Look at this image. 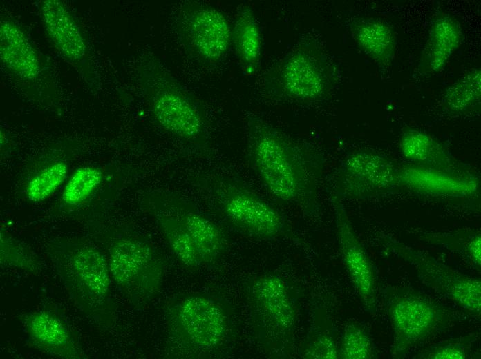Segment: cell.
Instances as JSON below:
<instances>
[{
    "label": "cell",
    "mask_w": 481,
    "mask_h": 359,
    "mask_svg": "<svg viewBox=\"0 0 481 359\" xmlns=\"http://www.w3.org/2000/svg\"><path fill=\"white\" fill-rule=\"evenodd\" d=\"M246 148L249 162L273 197L309 215L317 213L323 161L314 148L254 115L246 121Z\"/></svg>",
    "instance_id": "obj_1"
},
{
    "label": "cell",
    "mask_w": 481,
    "mask_h": 359,
    "mask_svg": "<svg viewBox=\"0 0 481 359\" xmlns=\"http://www.w3.org/2000/svg\"><path fill=\"white\" fill-rule=\"evenodd\" d=\"M48 251L54 269L74 305L100 329L110 328L115 310L106 257L96 247L79 241L57 242Z\"/></svg>",
    "instance_id": "obj_2"
},
{
    "label": "cell",
    "mask_w": 481,
    "mask_h": 359,
    "mask_svg": "<svg viewBox=\"0 0 481 359\" xmlns=\"http://www.w3.org/2000/svg\"><path fill=\"white\" fill-rule=\"evenodd\" d=\"M138 76L158 124L185 145L205 151L209 142L207 122L198 101L153 55L142 57Z\"/></svg>",
    "instance_id": "obj_3"
},
{
    "label": "cell",
    "mask_w": 481,
    "mask_h": 359,
    "mask_svg": "<svg viewBox=\"0 0 481 359\" xmlns=\"http://www.w3.org/2000/svg\"><path fill=\"white\" fill-rule=\"evenodd\" d=\"M337 82L332 59L314 38H305L264 73L263 90L273 101L314 105L327 99Z\"/></svg>",
    "instance_id": "obj_4"
},
{
    "label": "cell",
    "mask_w": 481,
    "mask_h": 359,
    "mask_svg": "<svg viewBox=\"0 0 481 359\" xmlns=\"http://www.w3.org/2000/svg\"><path fill=\"white\" fill-rule=\"evenodd\" d=\"M164 315L171 342L189 354H214L229 340V313L216 296L203 293L176 295L165 304Z\"/></svg>",
    "instance_id": "obj_5"
},
{
    "label": "cell",
    "mask_w": 481,
    "mask_h": 359,
    "mask_svg": "<svg viewBox=\"0 0 481 359\" xmlns=\"http://www.w3.org/2000/svg\"><path fill=\"white\" fill-rule=\"evenodd\" d=\"M382 303L393 330L391 357L402 359L428 339L451 327L458 318L455 311L408 287L380 289Z\"/></svg>",
    "instance_id": "obj_6"
},
{
    "label": "cell",
    "mask_w": 481,
    "mask_h": 359,
    "mask_svg": "<svg viewBox=\"0 0 481 359\" xmlns=\"http://www.w3.org/2000/svg\"><path fill=\"white\" fill-rule=\"evenodd\" d=\"M196 185L238 232L257 240L281 237L290 231L283 213L244 183L217 173L200 174Z\"/></svg>",
    "instance_id": "obj_7"
},
{
    "label": "cell",
    "mask_w": 481,
    "mask_h": 359,
    "mask_svg": "<svg viewBox=\"0 0 481 359\" xmlns=\"http://www.w3.org/2000/svg\"><path fill=\"white\" fill-rule=\"evenodd\" d=\"M245 292L261 345L272 356H288L298 317L291 286L281 275L265 273L250 279Z\"/></svg>",
    "instance_id": "obj_8"
},
{
    "label": "cell",
    "mask_w": 481,
    "mask_h": 359,
    "mask_svg": "<svg viewBox=\"0 0 481 359\" xmlns=\"http://www.w3.org/2000/svg\"><path fill=\"white\" fill-rule=\"evenodd\" d=\"M106 259L112 280L131 305L142 308L159 295L164 261L148 242L135 236L118 237L111 242Z\"/></svg>",
    "instance_id": "obj_9"
},
{
    "label": "cell",
    "mask_w": 481,
    "mask_h": 359,
    "mask_svg": "<svg viewBox=\"0 0 481 359\" xmlns=\"http://www.w3.org/2000/svg\"><path fill=\"white\" fill-rule=\"evenodd\" d=\"M379 243L386 253L411 265L428 287L455 303L469 315L480 318V278L461 273L390 235H381Z\"/></svg>",
    "instance_id": "obj_10"
},
{
    "label": "cell",
    "mask_w": 481,
    "mask_h": 359,
    "mask_svg": "<svg viewBox=\"0 0 481 359\" xmlns=\"http://www.w3.org/2000/svg\"><path fill=\"white\" fill-rule=\"evenodd\" d=\"M175 28L189 56L206 67L220 64L232 45V26L227 17L205 2L181 3L176 14Z\"/></svg>",
    "instance_id": "obj_11"
},
{
    "label": "cell",
    "mask_w": 481,
    "mask_h": 359,
    "mask_svg": "<svg viewBox=\"0 0 481 359\" xmlns=\"http://www.w3.org/2000/svg\"><path fill=\"white\" fill-rule=\"evenodd\" d=\"M401 187L399 167L391 159L372 150L358 149L341 162L335 195L365 200L387 196Z\"/></svg>",
    "instance_id": "obj_12"
},
{
    "label": "cell",
    "mask_w": 481,
    "mask_h": 359,
    "mask_svg": "<svg viewBox=\"0 0 481 359\" xmlns=\"http://www.w3.org/2000/svg\"><path fill=\"white\" fill-rule=\"evenodd\" d=\"M336 233L343 263L364 309L376 313L378 307L377 275L369 255L356 235L341 198L332 199Z\"/></svg>",
    "instance_id": "obj_13"
},
{
    "label": "cell",
    "mask_w": 481,
    "mask_h": 359,
    "mask_svg": "<svg viewBox=\"0 0 481 359\" xmlns=\"http://www.w3.org/2000/svg\"><path fill=\"white\" fill-rule=\"evenodd\" d=\"M29 344L35 349L60 359H85L88 356L66 319L51 309H39L20 317Z\"/></svg>",
    "instance_id": "obj_14"
},
{
    "label": "cell",
    "mask_w": 481,
    "mask_h": 359,
    "mask_svg": "<svg viewBox=\"0 0 481 359\" xmlns=\"http://www.w3.org/2000/svg\"><path fill=\"white\" fill-rule=\"evenodd\" d=\"M39 12L45 32L54 48L87 78L91 75L89 47L73 13L59 0L42 1Z\"/></svg>",
    "instance_id": "obj_15"
},
{
    "label": "cell",
    "mask_w": 481,
    "mask_h": 359,
    "mask_svg": "<svg viewBox=\"0 0 481 359\" xmlns=\"http://www.w3.org/2000/svg\"><path fill=\"white\" fill-rule=\"evenodd\" d=\"M154 202L180 220L205 265L217 262L224 255L227 248L225 233L191 202L169 191L162 193Z\"/></svg>",
    "instance_id": "obj_16"
},
{
    "label": "cell",
    "mask_w": 481,
    "mask_h": 359,
    "mask_svg": "<svg viewBox=\"0 0 481 359\" xmlns=\"http://www.w3.org/2000/svg\"><path fill=\"white\" fill-rule=\"evenodd\" d=\"M401 184L416 193L455 200L473 199L479 182L473 173H451L415 164L399 167Z\"/></svg>",
    "instance_id": "obj_17"
},
{
    "label": "cell",
    "mask_w": 481,
    "mask_h": 359,
    "mask_svg": "<svg viewBox=\"0 0 481 359\" xmlns=\"http://www.w3.org/2000/svg\"><path fill=\"white\" fill-rule=\"evenodd\" d=\"M0 57L3 67L19 83L30 86L41 82L37 52L19 23L4 16L0 21Z\"/></svg>",
    "instance_id": "obj_18"
},
{
    "label": "cell",
    "mask_w": 481,
    "mask_h": 359,
    "mask_svg": "<svg viewBox=\"0 0 481 359\" xmlns=\"http://www.w3.org/2000/svg\"><path fill=\"white\" fill-rule=\"evenodd\" d=\"M464 38L458 21L446 12L433 17L418 65L422 75H435L446 66Z\"/></svg>",
    "instance_id": "obj_19"
},
{
    "label": "cell",
    "mask_w": 481,
    "mask_h": 359,
    "mask_svg": "<svg viewBox=\"0 0 481 359\" xmlns=\"http://www.w3.org/2000/svg\"><path fill=\"white\" fill-rule=\"evenodd\" d=\"M347 26L359 48L378 67H389L395 56L397 37L386 21L373 17H357L348 20Z\"/></svg>",
    "instance_id": "obj_20"
},
{
    "label": "cell",
    "mask_w": 481,
    "mask_h": 359,
    "mask_svg": "<svg viewBox=\"0 0 481 359\" xmlns=\"http://www.w3.org/2000/svg\"><path fill=\"white\" fill-rule=\"evenodd\" d=\"M402 156L413 164L451 173L469 172L451 153L433 135L413 128H406L399 139Z\"/></svg>",
    "instance_id": "obj_21"
},
{
    "label": "cell",
    "mask_w": 481,
    "mask_h": 359,
    "mask_svg": "<svg viewBox=\"0 0 481 359\" xmlns=\"http://www.w3.org/2000/svg\"><path fill=\"white\" fill-rule=\"evenodd\" d=\"M232 45L243 73L252 77L258 71L261 59V34L254 10L240 6L232 26Z\"/></svg>",
    "instance_id": "obj_22"
},
{
    "label": "cell",
    "mask_w": 481,
    "mask_h": 359,
    "mask_svg": "<svg viewBox=\"0 0 481 359\" xmlns=\"http://www.w3.org/2000/svg\"><path fill=\"white\" fill-rule=\"evenodd\" d=\"M151 211L178 261L191 270L205 265L193 239L180 220L155 202Z\"/></svg>",
    "instance_id": "obj_23"
},
{
    "label": "cell",
    "mask_w": 481,
    "mask_h": 359,
    "mask_svg": "<svg viewBox=\"0 0 481 359\" xmlns=\"http://www.w3.org/2000/svg\"><path fill=\"white\" fill-rule=\"evenodd\" d=\"M305 359H339V345L333 323L326 310L316 309L312 324L299 351Z\"/></svg>",
    "instance_id": "obj_24"
},
{
    "label": "cell",
    "mask_w": 481,
    "mask_h": 359,
    "mask_svg": "<svg viewBox=\"0 0 481 359\" xmlns=\"http://www.w3.org/2000/svg\"><path fill=\"white\" fill-rule=\"evenodd\" d=\"M481 101V70H467L444 90L442 102L446 111L466 115L478 110Z\"/></svg>",
    "instance_id": "obj_25"
},
{
    "label": "cell",
    "mask_w": 481,
    "mask_h": 359,
    "mask_svg": "<svg viewBox=\"0 0 481 359\" xmlns=\"http://www.w3.org/2000/svg\"><path fill=\"white\" fill-rule=\"evenodd\" d=\"M423 241L440 246L460 255L477 271L481 269V233L473 229H459L451 231L430 233L422 236Z\"/></svg>",
    "instance_id": "obj_26"
},
{
    "label": "cell",
    "mask_w": 481,
    "mask_h": 359,
    "mask_svg": "<svg viewBox=\"0 0 481 359\" xmlns=\"http://www.w3.org/2000/svg\"><path fill=\"white\" fill-rule=\"evenodd\" d=\"M378 353L368 329L357 322L348 323L339 345V359H375Z\"/></svg>",
    "instance_id": "obj_27"
},
{
    "label": "cell",
    "mask_w": 481,
    "mask_h": 359,
    "mask_svg": "<svg viewBox=\"0 0 481 359\" xmlns=\"http://www.w3.org/2000/svg\"><path fill=\"white\" fill-rule=\"evenodd\" d=\"M477 335L471 333L451 338L429 345L420 351L418 359H469L480 358V354L474 349Z\"/></svg>",
    "instance_id": "obj_28"
},
{
    "label": "cell",
    "mask_w": 481,
    "mask_h": 359,
    "mask_svg": "<svg viewBox=\"0 0 481 359\" xmlns=\"http://www.w3.org/2000/svg\"><path fill=\"white\" fill-rule=\"evenodd\" d=\"M0 264L2 268L17 269L33 275L42 271L41 261L32 251L2 231Z\"/></svg>",
    "instance_id": "obj_29"
},
{
    "label": "cell",
    "mask_w": 481,
    "mask_h": 359,
    "mask_svg": "<svg viewBox=\"0 0 481 359\" xmlns=\"http://www.w3.org/2000/svg\"><path fill=\"white\" fill-rule=\"evenodd\" d=\"M102 179V172L95 168L82 167L77 169L66 186L62 200L73 207L84 202Z\"/></svg>",
    "instance_id": "obj_30"
},
{
    "label": "cell",
    "mask_w": 481,
    "mask_h": 359,
    "mask_svg": "<svg viewBox=\"0 0 481 359\" xmlns=\"http://www.w3.org/2000/svg\"><path fill=\"white\" fill-rule=\"evenodd\" d=\"M67 174V166L57 162L44 169L28 184V198L32 202L42 201L48 197L62 183Z\"/></svg>",
    "instance_id": "obj_31"
}]
</instances>
